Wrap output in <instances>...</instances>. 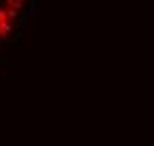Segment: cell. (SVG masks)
<instances>
[{
    "label": "cell",
    "instance_id": "6da1fadb",
    "mask_svg": "<svg viewBox=\"0 0 154 146\" xmlns=\"http://www.w3.org/2000/svg\"><path fill=\"white\" fill-rule=\"evenodd\" d=\"M28 0H0V46L14 34L28 8Z\"/></svg>",
    "mask_w": 154,
    "mask_h": 146
}]
</instances>
